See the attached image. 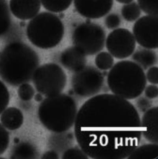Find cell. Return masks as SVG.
Wrapping results in <instances>:
<instances>
[{
  "instance_id": "277c9868",
  "label": "cell",
  "mask_w": 158,
  "mask_h": 159,
  "mask_svg": "<svg viewBox=\"0 0 158 159\" xmlns=\"http://www.w3.org/2000/svg\"><path fill=\"white\" fill-rule=\"evenodd\" d=\"M110 69L107 84L113 94L127 100L141 95L147 80L144 70L138 64L123 60L117 62Z\"/></svg>"
},
{
  "instance_id": "7402d4cb",
  "label": "cell",
  "mask_w": 158,
  "mask_h": 159,
  "mask_svg": "<svg viewBox=\"0 0 158 159\" xmlns=\"http://www.w3.org/2000/svg\"><path fill=\"white\" fill-rule=\"evenodd\" d=\"M95 65L98 69L107 70L110 69L114 64V58L110 53L106 52L99 53L95 57Z\"/></svg>"
},
{
  "instance_id": "52a82bcc",
  "label": "cell",
  "mask_w": 158,
  "mask_h": 159,
  "mask_svg": "<svg viewBox=\"0 0 158 159\" xmlns=\"http://www.w3.org/2000/svg\"><path fill=\"white\" fill-rule=\"evenodd\" d=\"M106 33L99 25L86 22L79 25L73 31L74 46L85 55H93L104 48Z\"/></svg>"
},
{
  "instance_id": "8fae6325",
  "label": "cell",
  "mask_w": 158,
  "mask_h": 159,
  "mask_svg": "<svg viewBox=\"0 0 158 159\" xmlns=\"http://www.w3.org/2000/svg\"><path fill=\"white\" fill-rule=\"evenodd\" d=\"M74 4L82 16L88 19H98L109 12L113 0H74Z\"/></svg>"
},
{
  "instance_id": "ba28073f",
  "label": "cell",
  "mask_w": 158,
  "mask_h": 159,
  "mask_svg": "<svg viewBox=\"0 0 158 159\" xmlns=\"http://www.w3.org/2000/svg\"><path fill=\"white\" fill-rule=\"evenodd\" d=\"M104 81L103 74L98 70L92 66H85L73 75L72 87L79 96L89 97L99 93Z\"/></svg>"
},
{
  "instance_id": "cb8c5ba5",
  "label": "cell",
  "mask_w": 158,
  "mask_h": 159,
  "mask_svg": "<svg viewBox=\"0 0 158 159\" xmlns=\"http://www.w3.org/2000/svg\"><path fill=\"white\" fill-rule=\"evenodd\" d=\"M17 93L19 98L21 100L24 101H28L31 100L34 97L35 92L31 84L25 83L19 85Z\"/></svg>"
},
{
  "instance_id": "5b68a950",
  "label": "cell",
  "mask_w": 158,
  "mask_h": 159,
  "mask_svg": "<svg viewBox=\"0 0 158 159\" xmlns=\"http://www.w3.org/2000/svg\"><path fill=\"white\" fill-rule=\"evenodd\" d=\"M65 33L64 24L59 16L48 12L37 15L29 21L26 35L29 41L36 47L49 49L57 46Z\"/></svg>"
},
{
  "instance_id": "e575fe53",
  "label": "cell",
  "mask_w": 158,
  "mask_h": 159,
  "mask_svg": "<svg viewBox=\"0 0 158 159\" xmlns=\"http://www.w3.org/2000/svg\"><path fill=\"white\" fill-rule=\"evenodd\" d=\"M14 141L15 143L16 144H18V143H19V139L18 138H15L14 139Z\"/></svg>"
},
{
  "instance_id": "d4e9b609",
  "label": "cell",
  "mask_w": 158,
  "mask_h": 159,
  "mask_svg": "<svg viewBox=\"0 0 158 159\" xmlns=\"http://www.w3.org/2000/svg\"><path fill=\"white\" fill-rule=\"evenodd\" d=\"M10 101V94L6 85L0 80V114L7 107Z\"/></svg>"
},
{
  "instance_id": "4dcf8cb0",
  "label": "cell",
  "mask_w": 158,
  "mask_h": 159,
  "mask_svg": "<svg viewBox=\"0 0 158 159\" xmlns=\"http://www.w3.org/2000/svg\"><path fill=\"white\" fill-rule=\"evenodd\" d=\"M42 159H57L59 158L58 154L53 151H48L43 153V156H42Z\"/></svg>"
},
{
  "instance_id": "7c38bea8",
  "label": "cell",
  "mask_w": 158,
  "mask_h": 159,
  "mask_svg": "<svg viewBox=\"0 0 158 159\" xmlns=\"http://www.w3.org/2000/svg\"><path fill=\"white\" fill-rule=\"evenodd\" d=\"M41 7L40 0H10L9 8L13 15L20 20L32 19Z\"/></svg>"
},
{
  "instance_id": "5bb4252c",
  "label": "cell",
  "mask_w": 158,
  "mask_h": 159,
  "mask_svg": "<svg viewBox=\"0 0 158 159\" xmlns=\"http://www.w3.org/2000/svg\"><path fill=\"white\" fill-rule=\"evenodd\" d=\"M60 60L65 68L75 72L85 66L86 62L85 55L75 46L65 49L61 53Z\"/></svg>"
},
{
  "instance_id": "f1b7e54d",
  "label": "cell",
  "mask_w": 158,
  "mask_h": 159,
  "mask_svg": "<svg viewBox=\"0 0 158 159\" xmlns=\"http://www.w3.org/2000/svg\"><path fill=\"white\" fill-rule=\"evenodd\" d=\"M146 79L151 84L156 85L158 84V68L157 66L151 67L147 71Z\"/></svg>"
},
{
  "instance_id": "f546056e",
  "label": "cell",
  "mask_w": 158,
  "mask_h": 159,
  "mask_svg": "<svg viewBox=\"0 0 158 159\" xmlns=\"http://www.w3.org/2000/svg\"><path fill=\"white\" fill-rule=\"evenodd\" d=\"M145 94L149 99H154L158 96V88L154 84H151L145 88Z\"/></svg>"
},
{
  "instance_id": "44dd1931",
  "label": "cell",
  "mask_w": 158,
  "mask_h": 159,
  "mask_svg": "<svg viewBox=\"0 0 158 159\" xmlns=\"http://www.w3.org/2000/svg\"><path fill=\"white\" fill-rule=\"evenodd\" d=\"M141 14V9L136 2L127 3L122 8V15L124 20L128 22H133L137 20Z\"/></svg>"
},
{
  "instance_id": "9c48e42d",
  "label": "cell",
  "mask_w": 158,
  "mask_h": 159,
  "mask_svg": "<svg viewBox=\"0 0 158 159\" xmlns=\"http://www.w3.org/2000/svg\"><path fill=\"white\" fill-rule=\"evenodd\" d=\"M106 46L115 58L123 59L131 56L136 48L133 35L128 30L118 28L111 31L107 38Z\"/></svg>"
},
{
  "instance_id": "9a60e30c",
  "label": "cell",
  "mask_w": 158,
  "mask_h": 159,
  "mask_svg": "<svg viewBox=\"0 0 158 159\" xmlns=\"http://www.w3.org/2000/svg\"><path fill=\"white\" fill-rule=\"evenodd\" d=\"M0 120L6 129L13 131L22 126L24 123V115L17 108L10 107L6 108L1 113Z\"/></svg>"
},
{
  "instance_id": "8992f818",
  "label": "cell",
  "mask_w": 158,
  "mask_h": 159,
  "mask_svg": "<svg viewBox=\"0 0 158 159\" xmlns=\"http://www.w3.org/2000/svg\"><path fill=\"white\" fill-rule=\"evenodd\" d=\"M37 91L46 97L61 93L65 87L67 76L57 64H44L37 68L32 78Z\"/></svg>"
},
{
  "instance_id": "4fadbf2b",
  "label": "cell",
  "mask_w": 158,
  "mask_h": 159,
  "mask_svg": "<svg viewBox=\"0 0 158 159\" xmlns=\"http://www.w3.org/2000/svg\"><path fill=\"white\" fill-rule=\"evenodd\" d=\"M158 107H154L146 111L141 120L142 135L149 142H158Z\"/></svg>"
},
{
  "instance_id": "83f0119b",
  "label": "cell",
  "mask_w": 158,
  "mask_h": 159,
  "mask_svg": "<svg viewBox=\"0 0 158 159\" xmlns=\"http://www.w3.org/2000/svg\"><path fill=\"white\" fill-rule=\"evenodd\" d=\"M121 19L120 16L116 14L109 15L105 19L106 26L109 29H114L120 26Z\"/></svg>"
},
{
  "instance_id": "ac0fdd59",
  "label": "cell",
  "mask_w": 158,
  "mask_h": 159,
  "mask_svg": "<svg viewBox=\"0 0 158 159\" xmlns=\"http://www.w3.org/2000/svg\"><path fill=\"white\" fill-rule=\"evenodd\" d=\"M10 8L6 0H0V37L9 31L11 25Z\"/></svg>"
},
{
  "instance_id": "2e32d148",
  "label": "cell",
  "mask_w": 158,
  "mask_h": 159,
  "mask_svg": "<svg viewBox=\"0 0 158 159\" xmlns=\"http://www.w3.org/2000/svg\"><path fill=\"white\" fill-rule=\"evenodd\" d=\"M158 145L157 143L146 144L138 146L128 159H158Z\"/></svg>"
},
{
  "instance_id": "484cf974",
  "label": "cell",
  "mask_w": 158,
  "mask_h": 159,
  "mask_svg": "<svg viewBox=\"0 0 158 159\" xmlns=\"http://www.w3.org/2000/svg\"><path fill=\"white\" fill-rule=\"evenodd\" d=\"M10 136L6 128L0 123V156L8 148L10 144Z\"/></svg>"
},
{
  "instance_id": "603a6c76",
  "label": "cell",
  "mask_w": 158,
  "mask_h": 159,
  "mask_svg": "<svg viewBox=\"0 0 158 159\" xmlns=\"http://www.w3.org/2000/svg\"><path fill=\"white\" fill-rule=\"evenodd\" d=\"M158 0H138L140 9L148 15L158 16Z\"/></svg>"
},
{
  "instance_id": "d6a6232c",
  "label": "cell",
  "mask_w": 158,
  "mask_h": 159,
  "mask_svg": "<svg viewBox=\"0 0 158 159\" xmlns=\"http://www.w3.org/2000/svg\"><path fill=\"white\" fill-rule=\"evenodd\" d=\"M133 0H116V1L122 4H127V3H130L132 2Z\"/></svg>"
},
{
  "instance_id": "836d02e7",
  "label": "cell",
  "mask_w": 158,
  "mask_h": 159,
  "mask_svg": "<svg viewBox=\"0 0 158 159\" xmlns=\"http://www.w3.org/2000/svg\"><path fill=\"white\" fill-rule=\"evenodd\" d=\"M20 26L22 27H25L26 25V23L25 22V21H23V20H22L21 22L20 23Z\"/></svg>"
},
{
  "instance_id": "ffe728a7",
  "label": "cell",
  "mask_w": 158,
  "mask_h": 159,
  "mask_svg": "<svg viewBox=\"0 0 158 159\" xmlns=\"http://www.w3.org/2000/svg\"><path fill=\"white\" fill-rule=\"evenodd\" d=\"M17 144L18 145L14 149L11 158L31 159L36 158V151L31 144L25 142Z\"/></svg>"
},
{
  "instance_id": "e0dca14e",
  "label": "cell",
  "mask_w": 158,
  "mask_h": 159,
  "mask_svg": "<svg viewBox=\"0 0 158 159\" xmlns=\"http://www.w3.org/2000/svg\"><path fill=\"white\" fill-rule=\"evenodd\" d=\"M151 49L139 48L133 54V60L142 69H147L155 65L157 62V56Z\"/></svg>"
},
{
  "instance_id": "d6986e66",
  "label": "cell",
  "mask_w": 158,
  "mask_h": 159,
  "mask_svg": "<svg viewBox=\"0 0 158 159\" xmlns=\"http://www.w3.org/2000/svg\"><path fill=\"white\" fill-rule=\"evenodd\" d=\"M73 0H40L44 9L53 13H61L67 10Z\"/></svg>"
},
{
  "instance_id": "30bf717a",
  "label": "cell",
  "mask_w": 158,
  "mask_h": 159,
  "mask_svg": "<svg viewBox=\"0 0 158 159\" xmlns=\"http://www.w3.org/2000/svg\"><path fill=\"white\" fill-rule=\"evenodd\" d=\"M133 30L135 39L141 47L149 49L158 48V16H142L135 23Z\"/></svg>"
},
{
  "instance_id": "4316f807",
  "label": "cell",
  "mask_w": 158,
  "mask_h": 159,
  "mask_svg": "<svg viewBox=\"0 0 158 159\" xmlns=\"http://www.w3.org/2000/svg\"><path fill=\"white\" fill-rule=\"evenodd\" d=\"M89 157L81 148H72L65 151L62 156L63 159H85Z\"/></svg>"
},
{
  "instance_id": "6da1fadb",
  "label": "cell",
  "mask_w": 158,
  "mask_h": 159,
  "mask_svg": "<svg viewBox=\"0 0 158 159\" xmlns=\"http://www.w3.org/2000/svg\"><path fill=\"white\" fill-rule=\"evenodd\" d=\"M74 134L93 159H125L139 146L141 119L128 100L111 94L95 95L78 111Z\"/></svg>"
},
{
  "instance_id": "1f68e13d",
  "label": "cell",
  "mask_w": 158,
  "mask_h": 159,
  "mask_svg": "<svg viewBox=\"0 0 158 159\" xmlns=\"http://www.w3.org/2000/svg\"><path fill=\"white\" fill-rule=\"evenodd\" d=\"M34 99L37 102H41L43 100V95L38 93L34 95Z\"/></svg>"
},
{
  "instance_id": "7a4b0ae2",
  "label": "cell",
  "mask_w": 158,
  "mask_h": 159,
  "mask_svg": "<svg viewBox=\"0 0 158 159\" xmlns=\"http://www.w3.org/2000/svg\"><path fill=\"white\" fill-rule=\"evenodd\" d=\"M39 63L38 54L31 47L11 43L0 52V78L13 86L29 82Z\"/></svg>"
},
{
  "instance_id": "3957f363",
  "label": "cell",
  "mask_w": 158,
  "mask_h": 159,
  "mask_svg": "<svg viewBox=\"0 0 158 159\" xmlns=\"http://www.w3.org/2000/svg\"><path fill=\"white\" fill-rule=\"evenodd\" d=\"M78 109L73 98L59 93L46 97L41 103L38 116L41 123L48 130L63 133L74 125Z\"/></svg>"
}]
</instances>
